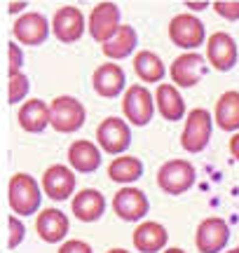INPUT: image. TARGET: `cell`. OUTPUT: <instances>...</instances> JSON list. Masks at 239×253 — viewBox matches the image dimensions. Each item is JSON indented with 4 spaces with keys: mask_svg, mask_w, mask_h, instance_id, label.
I'll return each mask as SVG.
<instances>
[{
    "mask_svg": "<svg viewBox=\"0 0 239 253\" xmlns=\"http://www.w3.org/2000/svg\"><path fill=\"white\" fill-rule=\"evenodd\" d=\"M40 185L36 183L33 176L28 173H14L9 178V188H7V202L12 211L17 216H33L40 207Z\"/></svg>",
    "mask_w": 239,
    "mask_h": 253,
    "instance_id": "1",
    "label": "cell"
},
{
    "mask_svg": "<svg viewBox=\"0 0 239 253\" xmlns=\"http://www.w3.org/2000/svg\"><path fill=\"white\" fill-rule=\"evenodd\" d=\"M157 185L166 195H183L195 185V167L185 160H169L157 171Z\"/></svg>",
    "mask_w": 239,
    "mask_h": 253,
    "instance_id": "2",
    "label": "cell"
},
{
    "mask_svg": "<svg viewBox=\"0 0 239 253\" xmlns=\"http://www.w3.org/2000/svg\"><path fill=\"white\" fill-rule=\"evenodd\" d=\"M49 113H52V122L49 125L54 126L56 131H61V134L78 131L84 125V118H87L84 106L73 96H56L52 101V106H49Z\"/></svg>",
    "mask_w": 239,
    "mask_h": 253,
    "instance_id": "3",
    "label": "cell"
},
{
    "mask_svg": "<svg viewBox=\"0 0 239 253\" xmlns=\"http://www.w3.org/2000/svg\"><path fill=\"white\" fill-rule=\"evenodd\" d=\"M211 113L204 108H195L188 113V122H185L183 136H181V145L188 153H202L209 145L211 138Z\"/></svg>",
    "mask_w": 239,
    "mask_h": 253,
    "instance_id": "4",
    "label": "cell"
},
{
    "mask_svg": "<svg viewBox=\"0 0 239 253\" xmlns=\"http://www.w3.org/2000/svg\"><path fill=\"white\" fill-rule=\"evenodd\" d=\"M122 113L127 122L136 126H146L155 115V101L143 84H131L122 101Z\"/></svg>",
    "mask_w": 239,
    "mask_h": 253,
    "instance_id": "5",
    "label": "cell"
},
{
    "mask_svg": "<svg viewBox=\"0 0 239 253\" xmlns=\"http://www.w3.org/2000/svg\"><path fill=\"white\" fill-rule=\"evenodd\" d=\"M169 40L176 47L195 49L204 42V24L195 14H178L169 21Z\"/></svg>",
    "mask_w": 239,
    "mask_h": 253,
    "instance_id": "6",
    "label": "cell"
},
{
    "mask_svg": "<svg viewBox=\"0 0 239 253\" xmlns=\"http://www.w3.org/2000/svg\"><path fill=\"white\" fill-rule=\"evenodd\" d=\"M230 242V227L223 218H206L199 223L197 235H195V246L199 253H221Z\"/></svg>",
    "mask_w": 239,
    "mask_h": 253,
    "instance_id": "7",
    "label": "cell"
},
{
    "mask_svg": "<svg viewBox=\"0 0 239 253\" xmlns=\"http://www.w3.org/2000/svg\"><path fill=\"white\" fill-rule=\"evenodd\" d=\"M96 141L106 153L111 155H120L124 153L131 143V131L129 125L120 118H106L96 129Z\"/></svg>",
    "mask_w": 239,
    "mask_h": 253,
    "instance_id": "8",
    "label": "cell"
},
{
    "mask_svg": "<svg viewBox=\"0 0 239 253\" xmlns=\"http://www.w3.org/2000/svg\"><path fill=\"white\" fill-rule=\"evenodd\" d=\"M120 28V7L115 2H99L89 14V36L96 42H108Z\"/></svg>",
    "mask_w": 239,
    "mask_h": 253,
    "instance_id": "9",
    "label": "cell"
},
{
    "mask_svg": "<svg viewBox=\"0 0 239 253\" xmlns=\"http://www.w3.org/2000/svg\"><path fill=\"white\" fill-rule=\"evenodd\" d=\"M237 42L232 40L230 33H213L206 42V61L211 63V68L221 73H228L237 63Z\"/></svg>",
    "mask_w": 239,
    "mask_h": 253,
    "instance_id": "10",
    "label": "cell"
},
{
    "mask_svg": "<svg viewBox=\"0 0 239 253\" xmlns=\"http://www.w3.org/2000/svg\"><path fill=\"white\" fill-rule=\"evenodd\" d=\"M148 209H150V202H148L146 192L138 188H122L113 197V211L127 223L141 220L148 213Z\"/></svg>",
    "mask_w": 239,
    "mask_h": 253,
    "instance_id": "11",
    "label": "cell"
},
{
    "mask_svg": "<svg viewBox=\"0 0 239 253\" xmlns=\"http://www.w3.org/2000/svg\"><path fill=\"white\" fill-rule=\"evenodd\" d=\"M52 31H54L56 40H61L66 45L78 42L84 33L82 12L75 7V5H64L61 9H56L54 19H52Z\"/></svg>",
    "mask_w": 239,
    "mask_h": 253,
    "instance_id": "12",
    "label": "cell"
},
{
    "mask_svg": "<svg viewBox=\"0 0 239 253\" xmlns=\"http://www.w3.org/2000/svg\"><path fill=\"white\" fill-rule=\"evenodd\" d=\"M206 59L197 52H185V54L176 56L171 63V80L178 87H195L199 78H204L206 73Z\"/></svg>",
    "mask_w": 239,
    "mask_h": 253,
    "instance_id": "13",
    "label": "cell"
},
{
    "mask_svg": "<svg viewBox=\"0 0 239 253\" xmlns=\"http://www.w3.org/2000/svg\"><path fill=\"white\" fill-rule=\"evenodd\" d=\"M47 36H49V21L40 12H28L24 17H19L14 24V38L21 45L38 47L45 42Z\"/></svg>",
    "mask_w": 239,
    "mask_h": 253,
    "instance_id": "14",
    "label": "cell"
},
{
    "mask_svg": "<svg viewBox=\"0 0 239 253\" xmlns=\"http://www.w3.org/2000/svg\"><path fill=\"white\" fill-rule=\"evenodd\" d=\"M42 190H45L47 197L56 199V202H64L73 195L75 190V173L64 167V164H54L42 173Z\"/></svg>",
    "mask_w": 239,
    "mask_h": 253,
    "instance_id": "15",
    "label": "cell"
},
{
    "mask_svg": "<svg viewBox=\"0 0 239 253\" xmlns=\"http://www.w3.org/2000/svg\"><path fill=\"white\" fill-rule=\"evenodd\" d=\"M92 84L99 96H106V99H115L120 96L124 87H127V78H124V71L115 66V63H106V66H99L92 75Z\"/></svg>",
    "mask_w": 239,
    "mask_h": 253,
    "instance_id": "16",
    "label": "cell"
},
{
    "mask_svg": "<svg viewBox=\"0 0 239 253\" xmlns=\"http://www.w3.org/2000/svg\"><path fill=\"white\" fill-rule=\"evenodd\" d=\"M68 216H66L64 211H59V209H45L36 220V230L40 239L47 242V244H56V242H61L66 235H68Z\"/></svg>",
    "mask_w": 239,
    "mask_h": 253,
    "instance_id": "17",
    "label": "cell"
},
{
    "mask_svg": "<svg viewBox=\"0 0 239 253\" xmlns=\"http://www.w3.org/2000/svg\"><path fill=\"white\" fill-rule=\"evenodd\" d=\"M17 120L24 131H28V134H40V131H45L47 126H49L52 113H49V106H47L45 101L31 99L19 108Z\"/></svg>",
    "mask_w": 239,
    "mask_h": 253,
    "instance_id": "18",
    "label": "cell"
},
{
    "mask_svg": "<svg viewBox=\"0 0 239 253\" xmlns=\"http://www.w3.org/2000/svg\"><path fill=\"white\" fill-rule=\"evenodd\" d=\"M106 211V199L99 190H80L73 197V216L82 223H94L99 220Z\"/></svg>",
    "mask_w": 239,
    "mask_h": 253,
    "instance_id": "19",
    "label": "cell"
},
{
    "mask_svg": "<svg viewBox=\"0 0 239 253\" xmlns=\"http://www.w3.org/2000/svg\"><path fill=\"white\" fill-rule=\"evenodd\" d=\"M166 230L159 223L155 220H146V223H141L136 227V232H134V246H136V251L141 253H157L162 251L166 246Z\"/></svg>",
    "mask_w": 239,
    "mask_h": 253,
    "instance_id": "20",
    "label": "cell"
},
{
    "mask_svg": "<svg viewBox=\"0 0 239 253\" xmlns=\"http://www.w3.org/2000/svg\"><path fill=\"white\" fill-rule=\"evenodd\" d=\"M155 103H157V110L159 115L169 122H178L183 120V113H185V101L183 96L178 94L174 84H159L155 91Z\"/></svg>",
    "mask_w": 239,
    "mask_h": 253,
    "instance_id": "21",
    "label": "cell"
},
{
    "mask_svg": "<svg viewBox=\"0 0 239 253\" xmlns=\"http://www.w3.org/2000/svg\"><path fill=\"white\" fill-rule=\"evenodd\" d=\"M68 160H71V167L80 173H92L99 169L101 164V153L99 148L89 141H75L68 148Z\"/></svg>",
    "mask_w": 239,
    "mask_h": 253,
    "instance_id": "22",
    "label": "cell"
},
{
    "mask_svg": "<svg viewBox=\"0 0 239 253\" xmlns=\"http://www.w3.org/2000/svg\"><path fill=\"white\" fill-rule=\"evenodd\" d=\"M216 125L223 131H237L239 129V91H225L216 103Z\"/></svg>",
    "mask_w": 239,
    "mask_h": 253,
    "instance_id": "23",
    "label": "cell"
},
{
    "mask_svg": "<svg viewBox=\"0 0 239 253\" xmlns=\"http://www.w3.org/2000/svg\"><path fill=\"white\" fill-rule=\"evenodd\" d=\"M136 40H138V36H136V31H134V26L124 24V26L118 28V33H115L108 42H103L101 52L108 56V59H124V56H129L134 52Z\"/></svg>",
    "mask_w": 239,
    "mask_h": 253,
    "instance_id": "24",
    "label": "cell"
},
{
    "mask_svg": "<svg viewBox=\"0 0 239 253\" xmlns=\"http://www.w3.org/2000/svg\"><path fill=\"white\" fill-rule=\"evenodd\" d=\"M134 71H136V75L141 80L150 82V84L164 80V63H162V59H159L155 52H148V49H143V52L136 54V59H134Z\"/></svg>",
    "mask_w": 239,
    "mask_h": 253,
    "instance_id": "25",
    "label": "cell"
},
{
    "mask_svg": "<svg viewBox=\"0 0 239 253\" xmlns=\"http://www.w3.org/2000/svg\"><path fill=\"white\" fill-rule=\"evenodd\" d=\"M108 176L115 183H134L143 176V162L138 157H129L122 155L118 160H113L108 167Z\"/></svg>",
    "mask_w": 239,
    "mask_h": 253,
    "instance_id": "26",
    "label": "cell"
},
{
    "mask_svg": "<svg viewBox=\"0 0 239 253\" xmlns=\"http://www.w3.org/2000/svg\"><path fill=\"white\" fill-rule=\"evenodd\" d=\"M28 94V78L24 73H17V75H12L7 82V103H19V101L24 99Z\"/></svg>",
    "mask_w": 239,
    "mask_h": 253,
    "instance_id": "27",
    "label": "cell"
},
{
    "mask_svg": "<svg viewBox=\"0 0 239 253\" xmlns=\"http://www.w3.org/2000/svg\"><path fill=\"white\" fill-rule=\"evenodd\" d=\"M213 9H216V14H221V17L228 19V21H237L239 19L237 0H216V2H213Z\"/></svg>",
    "mask_w": 239,
    "mask_h": 253,
    "instance_id": "28",
    "label": "cell"
},
{
    "mask_svg": "<svg viewBox=\"0 0 239 253\" xmlns=\"http://www.w3.org/2000/svg\"><path fill=\"white\" fill-rule=\"evenodd\" d=\"M7 230H9V237H7V249H17L24 239V223L19 218L9 216L7 218Z\"/></svg>",
    "mask_w": 239,
    "mask_h": 253,
    "instance_id": "29",
    "label": "cell"
},
{
    "mask_svg": "<svg viewBox=\"0 0 239 253\" xmlns=\"http://www.w3.org/2000/svg\"><path fill=\"white\" fill-rule=\"evenodd\" d=\"M7 56H9V68H7V75H17L21 73V63H24V56H21V49H19L14 42H7Z\"/></svg>",
    "mask_w": 239,
    "mask_h": 253,
    "instance_id": "30",
    "label": "cell"
},
{
    "mask_svg": "<svg viewBox=\"0 0 239 253\" xmlns=\"http://www.w3.org/2000/svg\"><path fill=\"white\" fill-rule=\"evenodd\" d=\"M59 253H94V251L89 249V244H84L80 239H71V242H66V244L59 249Z\"/></svg>",
    "mask_w": 239,
    "mask_h": 253,
    "instance_id": "31",
    "label": "cell"
},
{
    "mask_svg": "<svg viewBox=\"0 0 239 253\" xmlns=\"http://www.w3.org/2000/svg\"><path fill=\"white\" fill-rule=\"evenodd\" d=\"M230 153H232L235 160H239V134H235L230 138Z\"/></svg>",
    "mask_w": 239,
    "mask_h": 253,
    "instance_id": "32",
    "label": "cell"
},
{
    "mask_svg": "<svg viewBox=\"0 0 239 253\" xmlns=\"http://www.w3.org/2000/svg\"><path fill=\"white\" fill-rule=\"evenodd\" d=\"M24 7H26V2H9V5H7V9L12 12V14H14V12H19V9H24Z\"/></svg>",
    "mask_w": 239,
    "mask_h": 253,
    "instance_id": "33",
    "label": "cell"
},
{
    "mask_svg": "<svg viewBox=\"0 0 239 253\" xmlns=\"http://www.w3.org/2000/svg\"><path fill=\"white\" fill-rule=\"evenodd\" d=\"M185 5H188L190 9H204L206 7V2H185Z\"/></svg>",
    "mask_w": 239,
    "mask_h": 253,
    "instance_id": "34",
    "label": "cell"
},
{
    "mask_svg": "<svg viewBox=\"0 0 239 253\" xmlns=\"http://www.w3.org/2000/svg\"><path fill=\"white\" fill-rule=\"evenodd\" d=\"M164 253H185V251H183V249H166Z\"/></svg>",
    "mask_w": 239,
    "mask_h": 253,
    "instance_id": "35",
    "label": "cell"
},
{
    "mask_svg": "<svg viewBox=\"0 0 239 253\" xmlns=\"http://www.w3.org/2000/svg\"><path fill=\"white\" fill-rule=\"evenodd\" d=\"M108 253H129V251H124V249H111Z\"/></svg>",
    "mask_w": 239,
    "mask_h": 253,
    "instance_id": "36",
    "label": "cell"
},
{
    "mask_svg": "<svg viewBox=\"0 0 239 253\" xmlns=\"http://www.w3.org/2000/svg\"><path fill=\"white\" fill-rule=\"evenodd\" d=\"M228 253H239V249H235V251H228Z\"/></svg>",
    "mask_w": 239,
    "mask_h": 253,
    "instance_id": "37",
    "label": "cell"
}]
</instances>
